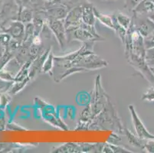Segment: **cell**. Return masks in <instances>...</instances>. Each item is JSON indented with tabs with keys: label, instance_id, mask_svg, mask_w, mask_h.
I'll return each mask as SVG.
<instances>
[{
	"label": "cell",
	"instance_id": "32",
	"mask_svg": "<svg viewBox=\"0 0 154 153\" xmlns=\"http://www.w3.org/2000/svg\"><path fill=\"white\" fill-rule=\"evenodd\" d=\"M32 1H36V0H32Z\"/></svg>",
	"mask_w": 154,
	"mask_h": 153
},
{
	"label": "cell",
	"instance_id": "8",
	"mask_svg": "<svg viewBox=\"0 0 154 153\" xmlns=\"http://www.w3.org/2000/svg\"><path fill=\"white\" fill-rule=\"evenodd\" d=\"M48 25L49 26L51 31L57 38L58 44L61 47L64 45V43L67 40L66 29L64 26V23L63 20H56V19H46Z\"/></svg>",
	"mask_w": 154,
	"mask_h": 153
},
{
	"label": "cell",
	"instance_id": "12",
	"mask_svg": "<svg viewBox=\"0 0 154 153\" xmlns=\"http://www.w3.org/2000/svg\"><path fill=\"white\" fill-rule=\"evenodd\" d=\"M94 7L90 3H86L82 5V19L84 23L88 25L94 26L96 22V17H95L94 12Z\"/></svg>",
	"mask_w": 154,
	"mask_h": 153
},
{
	"label": "cell",
	"instance_id": "5",
	"mask_svg": "<svg viewBox=\"0 0 154 153\" xmlns=\"http://www.w3.org/2000/svg\"><path fill=\"white\" fill-rule=\"evenodd\" d=\"M144 15L145 14H134V18H132V25L143 38H146L154 31V22L148 15L146 17Z\"/></svg>",
	"mask_w": 154,
	"mask_h": 153
},
{
	"label": "cell",
	"instance_id": "9",
	"mask_svg": "<svg viewBox=\"0 0 154 153\" xmlns=\"http://www.w3.org/2000/svg\"><path fill=\"white\" fill-rule=\"evenodd\" d=\"M82 5H80V6L75 7L68 12L66 18L64 20V26L66 30L73 29V28L79 27L82 22Z\"/></svg>",
	"mask_w": 154,
	"mask_h": 153
},
{
	"label": "cell",
	"instance_id": "26",
	"mask_svg": "<svg viewBox=\"0 0 154 153\" xmlns=\"http://www.w3.org/2000/svg\"><path fill=\"white\" fill-rule=\"evenodd\" d=\"M15 2L19 5V8H23V7H28L29 8L30 5V2H32V0H15Z\"/></svg>",
	"mask_w": 154,
	"mask_h": 153
},
{
	"label": "cell",
	"instance_id": "15",
	"mask_svg": "<svg viewBox=\"0 0 154 153\" xmlns=\"http://www.w3.org/2000/svg\"><path fill=\"white\" fill-rule=\"evenodd\" d=\"M53 152H82V148L81 144H75V143H65L64 145L56 148Z\"/></svg>",
	"mask_w": 154,
	"mask_h": 153
},
{
	"label": "cell",
	"instance_id": "4",
	"mask_svg": "<svg viewBox=\"0 0 154 153\" xmlns=\"http://www.w3.org/2000/svg\"><path fill=\"white\" fill-rule=\"evenodd\" d=\"M35 103H37V106L40 109L41 115L45 120H46L48 123L52 126L66 130V125L62 121H61L59 118H58L54 106L48 104L45 101L41 100L38 98L35 99Z\"/></svg>",
	"mask_w": 154,
	"mask_h": 153
},
{
	"label": "cell",
	"instance_id": "18",
	"mask_svg": "<svg viewBox=\"0 0 154 153\" xmlns=\"http://www.w3.org/2000/svg\"><path fill=\"white\" fill-rule=\"evenodd\" d=\"M102 152L106 153H110V152H115V153H129L133 152L132 151L127 149V148H124V147L119 146L116 144H112V143L107 142L103 144V149H102Z\"/></svg>",
	"mask_w": 154,
	"mask_h": 153
},
{
	"label": "cell",
	"instance_id": "25",
	"mask_svg": "<svg viewBox=\"0 0 154 153\" xmlns=\"http://www.w3.org/2000/svg\"><path fill=\"white\" fill-rule=\"evenodd\" d=\"M143 149L146 150V152L154 153V139H148L145 142Z\"/></svg>",
	"mask_w": 154,
	"mask_h": 153
},
{
	"label": "cell",
	"instance_id": "23",
	"mask_svg": "<svg viewBox=\"0 0 154 153\" xmlns=\"http://www.w3.org/2000/svg\"><path fill=\"white\" fill-rule=\"evenodd\" d=\"M143 0H125V5L124 8L128 9L129 11H134L136 7L139 5Z\"/></svg>",
	"mask_w": 154,
	"mask_h": 153
},
{
	"label": "cell",
	"instance_id": "19",
	"mask_svg": "<svg viewBox=\"0 0 154 153\" xmlns=\"http://www.w3.org/2000/svg\"><path fill=\"white\" fill-rule=\"evenodd\" d=\"M54 56L53 55V53L51 52V50L49 54H48V57H46L44 64H43L42 72L44 74H49L51 75L52 74V70L54 65Z\"/></svg>",
	"mask_w": 154,
	"mask_h": 153
},
{
	"label": "cell",
	"instance_id": "7",
	"mask_svg": "<svg viewBox=\"0 0 154 153\" xmlns=\"http://www.w3.org/2000/svg\"><path fill=\"white\" fill-rule=\"evenodd\" d=\"M128 109L130 113H131V117H132L133 124H134L136 133L138 136V137L140 138L141 139L143 140L154 139V135L151 134L148 131L147 129L146 128V126H144L142 120L140 118V116L137 114L134 105H129Z\"/></svg>",
	"mask_w": 154,
	"mask_h": 153
},
{
	"label": "cell",
	"instance_id": "22",
	"mask_svg": "<svg viewBox=\"0 0 154 153\" xmlns=\"http://www.w3.org/2000/svg\"><path fill=\"white\" fill-rule=\"evenodd\" d=\"M141 99L147 102H154V85L147 88V90L143 93Z\"/></svg>",
	"mask_w": 154,
	"mask_h": 153
},
{
	"label": "cell",
	"instance_id": "31",
	"mask_svg": "<svg viewBox=\"0 0 154 153\" xmlns=\"http://www.w3.org/2000/svg\"><path fill=\"white\" fill-rule=\"evenodd\" d=\"M150 70H151V71H152V73L153 74V75H154V66H150Z\"/></svg>",
	"mask_w": 154,
	"mask_h": 153
},
{
	"label": "cell",
	"instance_id": "27",
	"mask_svg": "<svg viewBox=\"0 0 154 153\" xmlns=\"http://www.w3.org/2000/svg\"><path fill=\"white\" fill-rule=\"evenodd\" d=\"M120 140V138L118 136L117 133H114L113 132V133L111 134V136H110V139L108 140V142L112 143V144H115L117 142H119Z\"/></svg>",
	"mask_w": 154,
	"mask_h": 153
},
{
	"label": "cell",
	"instance_id": "13",
	"mask_svg": "<svg viewBox=\"0 0 154 153\" xmlns=\"http://www.w3.org/2000/svg\"><path fill=\"white\" fill-rule=\"evenodd\" d=\"M33 12L31 8L28 7H23V8H19L18 12L17 20L22 22L23 24L30 23L33 20Z\"/></svg>",
	"mask_w": 154,
	"mask_h": 153
},
{
	"label": "cell",
	"instance_id": "1",
	"mask_svg": "<svg viewBox=\"0 0 154 153\" xmlns=\"http://www.w3.org/2000/svg\"><path fill=\"white\" fill-rule=\"evenodd\" d=\"M124 128L125 126L119 118L117 109L110 99L103 110L95 116L89 130H110L117 134H124Z\"/></svg>",
	"mask_w": 154,
	"mask_h": 153
},
{
	"label": "cell",
	"instance_id": "11",
	"mask_svg": "<svg viewBox=\"0 0 154 153\" xmlns=\"http://www.w3.org/2000/svg\"><path fill=\"white\" fill-rule=\"evenodd\" d=\"M25 30H26V26L22 22L19 21L13 22L9 29L6 30L8 35L12 36L14 39L20 41H23L24 36H25Z\"/></svg>",
	"mask_w": 154,
	"mask_h": 153
},
{
	"label": "cell",
	"instance_id": "24",
	"mask_svg": "<svg viewBox=\"0 0 154 153\" xmlns=\"http://www.w3.org/2000/svg\"><path fill=\"white\" fill-rule=\"evenodd\" d=\"M144 44L146 50L154 47V31L151 32L149 35L144 38Z\"/></svg>",
	"mask_w": 154,
	"mask_h": 153
},
{
	"label": "cell",
	"instance_id": "20",
	"mask_svg": "<svg viewBox=\"0 0 154 153\" xmlns=\"http://www.w3.org/2000/svg\"><path fill=\"white\" fill-rule=\"evenodd\" d=\"M113 18V17H112ZM113 25H114V29H113V31L115 32V33L117 34V37L121 40L122 43L124 44V41H125V39H126V36H127V29H124L123 26L120 25L115 19L113 18Z\"/></svg>",
	"mask_w": 154,
	"mask_h": 153
},
{
	"label": "cell",
	"instance_id": "2",
	"mask_svg": "<svg viewBox=\"0 0 154 153\" xmlns=\"http://www.w3.org/2000/svg\"><path fill=\"white\" fill-rule=\"evenodd\" d=\"M109 99L110 97L102 87L100 75H97L95 80L94 89L93 91L91 102L89 103L94 117L103 110Z\"/></svg>",
	"mask_w": 154,
	"mask_h": 153
},
{
	"label": "cell",
	"instance_id": "21",
	"mask_svg": "<svg viewBox=\"0 0 154 153\" xmlns=\"http://www.w3.org/2000/svg\"><path fill=\"white\" fill-rule=\"evenodd\" d=\"M32 22L33 24V26H34L35 35H38L41 34L45 22L38 17H34Z\"/></svg>",
	"mask_w": 154,
	"mask_h": 153
},
{
	"label": "cell",
	"instance_id": "6",
	"mask_svg": "<svg viewBox=\"0 0 154 153\" xmlns=\"http://www.w3.org/2000/svg\"><path fill=\"white\" fill-rule=\"evenodd\" d=\"M66 35L67 40H69V41H80L85 43V42L92 41H100V39L103 40V38L96 37L91 32L82 27L67 29Z\"/></svg>",
	"mask_w": 154,
	"mask_h": 153
},
{
	"label": "cell",
	"instance_id": "17",
	"mask_svg": "<svg viewBox=\"0 0 154 153\" xmlns=\"http://www.w3.org/2000/svg\"><path fill=\"white\" fill-rule=\"evenodd\" d=\"M112 17L125 29L128 30L130 29L131 22H132V19L127 16V15H125V14L121 12H117L113 14Z\"/></svg>",
	"mask_w": 154,
	"mask_h": 153
},
{
	"label": "cell",
	"instance_id": "14",
	"mask_svg": "<svg viewBox=\"0 0 154 153\" xmlns=\"http://www.w3.org/2000/svg\"><path fill=\"white\" fill-rule=\"evenodd\" d=\"M94 12L95 17H96L97 20L100 21V23L103 24L104 26L107 27L108 29H111L113 31L114 29V25H113V20L112 16H110L106 14L101 13L100 12H98L97 10V8H94Z\"/></svg>",
	"mask_w": 154,
	"mask_h": 153
},
{
	"label": "cell",
	"instance_id": "30",
	"mask_svg": "<svg viewBox=\"0 0 154 153\" xmlns=\"http://www.w3.org/2000/svg\"><path fill=\"white\" fill-rule=\"evenodd\" d=\"M147 62H148V64H149V66H154V57H153V58L151 60V61H147Z\"/></svg>",
	"mask_w": 154,
	"mask_h": 153
},
{
	"label": "cell",
	"instance_id": "29",
	"mask_svg": "<svg viewBox=\"0 0 154 153\" xmlns=\"http://www.w3.org/2000/svg\"><path fill=\"white\" fill-rule=\"evenodd\" d=\"M147 15H148V17H149V19H150L152 21V22H154V11H153V12H150V13L147 14Z\"/></svg>",
	"mask_w": 154,
	"mask_h": 153
},
{
	"label": "cell",
	"instance_id": "16",
	"mask_svg": "<svg viewBox=\"0 0 154 153\" xmlns=\"http://www.w3.org/2000/svg\"><path fill=\"white\" fill-rule=\"evenodd\" d=\"M124 134L127 136V140H128V142L131 143V145L136 147H139V148H143L144 143L145 142L143 143V139H141L140 138H139L137 135L136 136V135L134 134L131 130H129L128 129L126 128V127L124 128Z\"/></svg>",
	"mask_w": 154,
	"mask_h": 153
},
{
	"label": "cell",
	"instance_id": "28",
	"mask_svg": "<svg viewBox=\"0 0 154 153\" xmlns=\"http://www.w3.org/2000/svg\"><path fill=\"white\" fill-rule=\"evenodd\" d=\"M32 44H35V45H42V38L40 37V35L33 36L32 40Z\"/></svg>",
	"mask_w": 154,
	"mask_h": 153
},
{
	"label": "cell",
	"instance_id": "3",
	"mask_svg": "<svg viewBox=\"0 0 154 153\" xmlns=\"http://www.w3.org/2000/svg\"><path fill=\"white\" fill-rule=\"evenodd\" d=\"M127 61L134 69L139 72L143 78H145L150 84L154 85V75L150 70V66L148 64L145 57H140L133 53H127L125 54Z\"/></svg>",
	"mask_w": 154,
	"mask_h": 153
},
{
	"label": "cell",
	"instance_id": "10",
	"mask_svg": "<svg viewBox=\"0 0 154 153\" xmlns=\"http://www.w3.org/2000/svg\"><path fill=\"white\" fill-rule=\"evenodd\" d=\"M51 50V48L44 50L35 59L34 61H32L30 66V70H29V78H30V79H33L41 71L42 72L43 64H44L46 57H48Z\"/></svg>",
	"mask_w": 154,
	"mask_h": 153
}]
</instances>
